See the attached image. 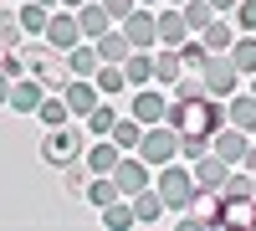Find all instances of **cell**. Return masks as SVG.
<instances>
[{
  "mask_svg": "<svg viewBox=\"0 0 256 231\" xmlns=\"http://www.w3.org/2000/svg\"><path fill=\"white\" fill-rule=\"evenodd\" d=\"M226 118L236 123V129L256 134V93H236V98H226Z\"/></svg>",
  "mask_w": 256,
  "mask_h": 231,
  "instance_id": "ffe728a7",
  "label": "cell"
},
{
  "mask_svg": "<svg viewBox=\"0 0 256 231\" xmlns=\"http://www.w3.org/2000/svg\"><path fill=\"white\" fill-rule=\"evenodd\" d=\"M138 139H144V123H138L134 113L113 123V144H118V149H138Z\"/></svg>",
  "mask_w": 256,
  "mask_h": 231,
  "instance_id": "83f0119b",
  "label": "cell"
},
{
  "mask_svg": "<svg viewBox=\"0 0 256 231\" xmlns=\"http://www.w3.org/2000/svg\"><path fill=\"white\" fill-rule=\"evenodd\" d=\"M10 88H16V77H10L6 67H0V108H6V103H10Z\"/></svg>",
  "mask_w": 256,
  "mask_h": 231,
  "instance_id": "ab89813d",
  "label": "cell"
},
{
  "mask_svg": "<svg viewBox=\"0 0 256 231\" xmlns=\"http://www.w3.org/2000/svg\"><path fill=\"white\" fill-rule=\"evenodd\" d=\"M123 31H128V41H134L138 52H154V47H159V16L148 11V6H138L134 16H128Z\"/></svg>",
  "mask_w": 256,
  "mask_h": 231,
  "instance_id": "30bf717a",
  "label": "cell"
},
{
  "mask_svg": "<svg viewBox=\"0 0 256 231\" xmlns=\"http://www.w3.org/2000/svg\"><path fill=\"white\" fill-rule=\"evenodd\" d=\"M226 175H230V164H226L216 149L195 159V180H200V185H210V190H220V185H226Z\"/></svg>",
  "mask_w": 256,
  "mask_h": 231,
  "instance_id": "603a6c76",
  "label": "cell"
},
{
  "mask_svg": "<svg viewBox=\"0 0 256 231\" xmlns=\"http://www.w3.org/2000/svg\"><path fill=\"white\" fill-rule=\"evenodd\" d=\"M251 185H256V170H251Z\"/></svg>",
  "mask_w": 256,
  "mask_h": 231,
  "instance_id": "7dc6e473",
  "label": "cell"
},
{
  "mask_svg": "<svg viewBox=\"0 0 256 231\" xmlns=\"http://www.w3.org/2000/svg\"><path fill=\"white\" fill-rule=\"evenodd\" d=\"M241 67H236V62H230V52H210V62H205V88H210V98H236L241 93Z\"/></svg>",
  "mask_w": 256,
  "mask_h": 231,
  "instance_id": "52a82bcc",
  "label": "cell"
},
{
  "mask_svg": "<svg viewBox=\"0 0 256 231\" xmlns=\"http://www.w3.org/2000/svg\"><path fill=\"white\" fill-rule=\"evenodd\" d=\"M67 67H72V77H92V72L102 67V57H98V41H77V47L67 52Z\"/></svg>",
  "mask_w": 256,
  "mask_h": 231,
  "instance_id": "7402d4cb",
  "label": "cell"
},
{
  "mask_svg": "<svg viewBox=\"0 0 256 231\" xmlns=\"http://www.w3.org/2000/svg\"><path fill=\"white\" fill-rule=\"evenodd\" d=\"M118 195H123V190H118V180H113V175H98V180L88 185V200L98 205V211H102V205H113Z\"/></svg>",
  "mask_w": 256,
  "mask_h": 231,
  "instance_id": "f1b7e54d",
  "label": "cell"
},
{
  "mask_svg": "<svg viewBox=\"0 0 256 231\" xmlns=\"http://www.w3.org/2000/svg\"><path fill=\"white\" fill-rule=\"evenodd\" d=\"M210 6H216L220 16H236V6H241V0H210Z\"/></svg>",
  "mask_w": 256,
  "mask_h": 231,
  "instance_id": "60d3db41",
  "label": "cell"
},
{
  "mask_svg": "<svg viewBox=\"0 0 256 231\" xmlns=\"http://www.w3.org/2000/svg\"><path fill=\"white\" fill-rule=\"evenodd\" d=\"M230 62H236L241 72H256V31H241L236 47H230Z\"/></svg>",
  "mask_w": 256,
  "mask_h": 231,
  "instance_id": "4316f807",
  "label": "cell"
},
{
  "mask_svg": "<svg viewBox=\"0 0 256 231\" xmlns=\"http://www.w3.org/2000/svg\"><path fill=\"white\" fill-rule=\"evenodd\" d=\"M36 6H46V11H56V6H62V0H36Z\"/></svg>",
  "mask_w": 256,
  "mask_h": 231,
  "instance_id": "7bdbcfd3",
  "label": "cell"
},
{
  "mask_svg": "<svg viewBox=\"0 0 256 231\" xmlns=\"http://www.w3.org/2000/svg\"><path fill=\"white\" fill-rule=\"evenodd\" d=\"M77 41H88V36H82V21H77V11L56 6V11H52V21H46V47H56V52H72Z\"/></svg>",
  "mask_w": 256,
  "mask_h": 231,
  "instance_id": "9c48e42d",
  "label": "cell"
},
{
  "mask_svg": "<svg viewBox=\"0 0 256 231\" xmlns=\"http://www.w3.org/2000/svg\"><path fill=\"white\" fill-rule=\"evenodd\" d=\"M134 154H144L154 170H159V164H169V159H180V129H174V123H148Z\"/></svg>",
  "mask_w": 256,
  "mask_h": 231,
  "instance_id": "8992f818",
  "label": "cell"
},
{
  "mask_svg": "<svg viewBox=\"0 0 256 231\" xmlns=\"http://www.w3.org/2000/svg\"><path fill=\"white\" fill-rule=\"evenodd\" d=\"M41 98H46V82H41V77H16V88H10V103H6V108L10 113H36L41 108Z\"/></svg>",
  "mask_w": 256,
  "mask_h": 231,
  "instance_id": "7c38bea8",
  "label": "cell"
},
{
  "mask_svg": "<svg viewBox=\"0 0 256 231\" xmlns=\"http://www.w3.org/2000/svg\"><path fill=\"white\" fill-rule=\"evenodd\" d=\"M230 21H236V31H256V0H241Z\"/></svg>",
  "mask_w": 256,
  "mask_h": 231,
  "instance_id": "74e56055",
  "label": "cell"
},
{
  "mask_svg": "<svg viewBox=\"0 0 256 231\" xmlns=\"http://www.w3.org/2000/svg\"><path fill=\"white\" fill-rule=\"evenodd\" d=\"M210 88H205V77H180L174 82V98H205Z\"/></svg>",
  "mask_w": 256,
  "mask_h": 231,
  "instance_id": "8d00e7d4",
  "label": "cell"
},
{
  "mask_svg": "<svg viewBox=\"0 0 256 231\" xmlns=\"http://www.w3.org/2000/svg\"><path fill=\"white\" fill-rule=\"evenodd\" d=\"M180 57H184V72H190V67H200V72H205L210 47H205V41H184V47H180Z\"/></svg>",
  "mask_w": 256,
  "mask_h": 231,
  "instance_id": "d590c367",
  "label": "cell"
},
{
  "mask_svg": "<svg viewBox=\"0 0 256 231\" xmlns=\"http://www.w3.org/2000/svg\"><path fill=\"white\" fill-rule=\"evenodd\" d=\"M77 154H82V134L77 129H67V123H62V129H46V144H41V159H46V164L67 170Z\"/></svg>",
  "mask_w": 256,
  "mask_h": 231,
  "instance_id": "ba28073f",
  "label": "cell"
},
{
  "mask_svg": "<svg viewBox=\"0 0 256 231\" xmlns=\"http://www.w3.org/2000/svg\"><path fill=\"white\" fill-rule=\"evenodd\" d=\"M77 21H82V36H88V41H98L102 31H113V26H118V21L108 16V6H102V0H88V6L77 11Z\"/></svg>",
  "mask_w": 256,
  "mask_h": 231,
  "instance_id": "9a60e30c",
  "label": "cell"
},
{
  "mask_svg": "<svg viewBox=\"0 0 256 231\" xmlns=\"http://www.w3.org/2000/svg\"><path fill=\"white\" fill-rule=\"evenodd\" d=\"M128 113H134L144 129H148V123H164V118H169V98H164L159 88H138L134 103H128Z\"/></svg>",
  "mask_w": 256,
  "mask_h": 231,
  "instance_id": "8fae6325",
  "label": "cell"
},
{
  "mask_svg": "<svg viewBox=\"0 0 256 231\" xmlns=\"http://www.w3.org/2000/svg\"><path fill=\"white\" fill-rule=\"evenodd\" d=\"M138 6H159V0H138Z\"/></svg>",
  "mask_w": 256,
  "mask_h": 231,
  "instance_id": "f6af8a7d",
  "label": "cell"
},
{
  "mask_svg": "<svg viewBox=\"0 0 256 231\" xmlns=\"http://www.w3.org/2000/svg\"><path fill=\"white\" fill-rule=\"evenodd\" d=\"M62 98H67V108H72L77 118H88L98 103H102V93H98V82H92V77H72L67 88H62Z\"/></svg>",
  "mask_w": 256,
  "mask_h": 231,
  "instance_id": "4fadbf2b",
  "label": "cell"
},
{
  "mask_svg": "<svg viewBox=\"0 0 256 231\" xmlns=\"http://www.w3.org/2000/svg\"><path fill=\"white\" fill-rule=\"evenodd\" d=\"M180 11H184V21H190V31H205L210 21L220 16L216 6H210V0H190V6H180Z\"/></svg>",
  "mask_w": 256,
  "mask_h": 231,
  "instance_id": "4dcf8cb0",
  "label": "cell"
},
{
  "mask_svg": "<svg viewBox=\"0 0 256 231\" xmlns=\"http://www.w3.org/2000/svg\"><path fill=\"white\" fill-rule=\"evenodd\" d=\"M62 6H67V11H82V6H88V0H62Z\"/></svg>",
  "mask_w": 256,
  "mask_h": 231,
  "instance_id": "b9f144b4",
  "label": "cell"
},
{
  "mask_svg": "<svg viewBox=\"0 0 256 231\" xmlns=\"http://www.w3.org/2000/svg\"><path fill=\"white\" fill-rule=\"evenodd\" d=\"M123 72H128V88H148V82H154V52L134 47V57L123 62Z\"/></svg>",
  "mask_w": 256,
  "mask_h": 231,
  "instance_id": "d4e9b609",
  "label": "cell"
},
{
  "mask_svg": "<svg viewBox=\"0 0 256 231\" xmlns=\"http://www.w3.org/2000/svg\"><path fill=\"white\" fill-rule=\"evenodd\" d=\"M251 93H256V72H251Z\"/></svg>",
  "mask_w": 256,
  "mask_h": 231,
  "instance_id": "bcb514c9",
  "label": "cell"
},
{
  "mask_svg": "<svg viewBox=\"0 0 256 231\" xmlns=\"http://www.w3.org/2000/svg\"><path fill=\"white\" fill-rule=\"evenodd\" d=\"M92 82H98L102 98H118V93L128 88V72H123V62H102V67L92 72Z\"/></svg>",
  "mask_w": 256,
  "mask_h": 231,
  "instance_id": "cb8c5ba5",
  "label": "cell"
},
{
  "mask_svg": "<svg viewBox=\"0 0 256 231\" xmlns=\"http://www.w3.org/2000/svg\"><path fill=\"white\" fill-rule=\"evenodd\" d=\"M98 57H102V62H128V57H134V41H128V31H123V26L102 31V36H98Z\"/></svg>",
  "mask_w": 256,
  "mask_h": 231,
  "instance_id": "d6986e66",
  "label": "cell"
},
{
  "mask_svg": "<svg viewBox=\"0 0 256 231\" xmlns=\"http://www.w3.org/2000/svg\"><path fill=\"white\" fill-rule=\"evenodd\" d=\"M236 21H226V16H216V21H210V26L200 31V41H205V47L210 52H230V47H236Z\"/></svg>",
  "mask_w": 256,
  "mask_h": 231,
  "instance_id": "44dd1931",
  "label": "cell"
},
{
  "mask_svg": "<svg viewBox=\"0 0 256 231\" xmlns=\"http://www.w3.org/2000/svg\"><path fill=\"white\" fill-rule=\"evenodd\" d=\"M159 195H164V205L169 211H190V200H195V190H200V180H195V170H184L180 159H169V164H159Z\"/></svg>",
  "mask_w": 256,
  "mask_h": 231,
  "instance_id": "7a4b0ae2",
  "label": "cell"
},
{
  "mask_svg": "<svg viewBox=\"0 0 256 231\" xmlns=\"http://www.w3.org/2000/svg\"><path fill=\"white\" fill-rule=\"evenodd\" d=\"M164 123H174V129L180 134H210V139H216V129H226V108H220V98H174V103H169V118Z\"/></svg>",
  "mask_w": 256,
  "mask_h": 231,
  "instance_id": "6da1fadb",
  "label": "cell"
},
{
  "mask_svg": "<svg viewBox=\"0 0 256 231\" xmlns=\"http://www.w3.org/2000/svg\"><path fill=\"white\" fill-rule=\"evenodd\" d=\"M36 113H41V123H46V129H62L72 108H67V98H62V93H46V98H41V108H36Z\"/></svg>",
  "mask_w": 256,
  "mask_h": 231,
  "instance_id": "484cf974",
  "label": "cell"
},
{
  "mask_svg": "<svg viewBox=\"0 0 256 231\" xmlns=\"http://www.w3.org/2000/svg\"><path fill=\"white\" fill-rule=\"evenodd\" d=\"M180 77H184V57H180V47H159V57H154V82H159V88H174Z\"/></svg>",
  "mask_w": 256,
  "mask_h": 231,
  "instance_id": "e0dca14e",
  "label": "cell"
},
{
  "mask_svg": "<svg viewBox=\"0 0 256 231\" xmlns=\"http://www.w3.org/2000/svg\"><path fill=\"white\" fill-rule=\"evenodd\" d=\"M113 123H118V108H108V98H102L98 108L88 113V129H92V134L102 139V134H113Z\"/></svg>",
  "mask_w": 256,
  "mask_h": 231,
  "instance_id": "836d02e7",
  "label": "cell"
},
{
  "mask_svg": "<svg viewBox=\"0 0 256 231\" xmlns=\"http://www.w3.org/2000/svg\"><path fill=\"white\" fill-rule=\"evenodd\" d=\"M226 211H230L226 190H210V185H200L195 200H190V211H180V231H184V226H226Z\"/></svg>",
  "mask_w": 256,
  "mask_h": 231,
  "instance_id": "277c9868",
  "label": "cell"
},
{
  "mask_svg": "<svg viewBox=\"0 0 256 231\" xmlns=\"http://www.w3.org/2000/svg\"><path fill=\"white\" fill-rule=\"evenodd\" d=\"M20 31H26V26H20V6L16 11H0V47H20Z\"/></svg>",
  "mask_w": 256,
  "mask_h": 231,
  "instance_id": "1f68e13d",
  "label": "cell"
},
{
  "mask_svg": "<svg viewBox=\"0 0 256 231\" xmlns=\"http://www.w3.org/2000/svg\"><path fill=\"white\" fill-rule=\"evenodd\" d=\"M200 154H210V134H180V159L195 164Z\"/></svg>",
  "mask_w": 256,
  "mask_h": 231,
  "instance_id": "e575fe53",
  "label": "cell"
},
{
  "mask_svg": "<svg viewBox=\"0 0 256 231\" xmlns=\"http://www.w3.org/2000/svg\"><path fill=\"white\" fill-rule=\"evenodd\" d=\"M210 149H216L230 170H256V144L246 139V129H236V123H226V129H216V139H210Z\"/></svg>",
  "mask_w": 256,
  "mask_h": 231,
  "instance_id": "5b68a950",
  "label": "cell"
},
{
  "mask_svg": "<svg viewBox=\"0 0 256 231\" xmlns=\"http://www.w3.org/2000/svg\"><path fill=\"white\" fill-rule=\"evenodd\" d=\"M46 21H52L46 6H36V0H26V6H20V26H26L31 36H46Z\"/></svg>",
  "mask_w": 256,
  "mask_h": 231,
  "instance_id": "f546056e",
  "label": "cell"
},
{
  "mask_svg": "<svg viewBox=\"0 0 256 231\" xmlns=\"http://www.w3.org/2000/svg\"><path fill=\"white\" fill-rule=\"evenodd\" d=\"M184 41H190V21H184L180 6H169L159 16V47H184Z\"/></svg>",
  "mask_w": 256,
  "mask_h": 231,
  "instance_id": "2e32d148",
  "label": "cell"
},
{
  "mask_svg": "<svg viewBox=\"0 0 256 231\" xmlns=\"http://www.w3.org/2000/svg\"><path fill=\"white\" fill-rule=\"evenodd\" d=\"M16 6H26V0H16Z\"/></svg>",
  "mask_w": 256,
  "mask_h": 231,
  "instance_id": "c3c4849f",
  "label": "cell"
},
{
  "mask_svg": "<svg viewBox=\"0 0 256 231\" xmlns=\"http://www.w3.org/2000/svg\"><path fill=\"white\" fill-rule=\"evenodd\" d=\"M20 52H26V47H20ZM26 72L31 77H41V82H46V93H62V88H67V82H72V67H67V52H56V47H46V52H26Z\"/></svg>",
  "mask_w": 256,
  "mask_h": 231,
  "instance_id": "3957f363",
  "label": "cell"
},
{
  "mask_svg": "<svg viewBox=\"0 0 256 231\" xmlns=\"http://www.w3.org/2000/svg\"><path fill=\"white\" fill-rule=\"evenodd\" d=\"M102 6H108V16H113L118 26H123V21H128V16L138 11V0H102Z\"/></svg>",
  "mask_w": 256,
  "mask_h": 231,
  "instance_id": "f35d334b",
  "label": "cell"
},
{
  "mask_svg": "<svg viewBox=\"0 0 256 231\" xmlns=\"http://www.w3.org/2000/svg\"><path fill=\"white\" fill-rule=\"evenodd\" d=\"M134 200V216H138V226H148V221H159L169 205H164V195H159V185H144L138 195H128Z\"/></svg>",
  "mask_w": 256,
  "mask_h": 231,
  "instance_id": "ac0fdd59",
  "label": "cell"
},
{
  "mask_svg": "<svg viewBox=\"0 0 256 231\" xmlns=\"http://www.w3.org/2000/svg\"><path fill=\"white\" fill-rule=\"evenodd\" d=\"M123 154H128V149H118V144H113V134H102V139L92 144V149H82V164H88L92 175H113Z\"/></svg>",
  "mask_w": 256,
  "mask_h": 231,
  "instance_id": "5bb4252c",
  "label": "cell"
},
{
  "mask_svg": "<svg viewBox=\"0 0 256 231\" xmlns=\"http://www.w3.org/2000/svg\"><path fill=\"white\" fill-rule=\"evenodd\" d=\"M138 216H134V200L123 205V195L113 200V205H102V226H113V231H123V226H134Z\"/></svg>",
  "mask_w": 256,
  "mask_h": 231,
  "instance_id": "d6a6232c",
  "label": "cell"
},
{
  "mask_svg": "<svg viewBox=\"0 0 256 231\" xmlns=\"http://www.w3.org/2000/svg\"><path fill=\"white\" fill-rule=\"evenodd\" d=\"M164 6H190V0H164Z\"/></svg>",
  "mask_w": 256,
  "mask_h": 231,
  "instance_id": "ee69618b",
  "label": "cell"
}]
</instances>
